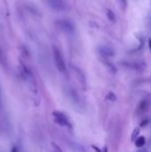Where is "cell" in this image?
I'll return each mask as SVG.
<instances>
[{
	"mask_svg": "<svg viewBox=\"0 0 151 152\" xmlns=\"http://www.w3.org/2000/svg\"><path fill=\"white\" fill-rule=\"evenodd\" d=\"M53 57H54L55 65H56L57 69L60 72H66V65H65V61L63 59V56L61 54L60 50L57 47H53Z\"/></svg>",
	"mask_w": 151,
	"mask_h": 152,
	"instance_id": "obj_1",
	"label": "cell"
},
{
	"mask_svg": "<svg viewBox=\"0 0 151 152\" xmlns=\"http://www.w3.org/2000/svg\"><path fill=\"white\" fill-rule=\"evenodd\" d=\"M55 24L62 32L67 34H71L75 31V25L73 24V22L67 19H59V20L55 21Z\"/></svg>",
	"mask_w": 151,
	"mask_h": 152,
	"instance_id": "obj_2",
	"label": "cell"
},
{
	"mask_svg": "<svg viewBox=\"0 0 151 152\" xmlns=\"http://www.w3.org/2000/svg\"><path fill=\"white\" fill-rule=\"evenodd\" d=\"M53 117H54L55 123L59 124L60 126H64V127L71 128V123L69 122V118L65 114H63L62 112H59V111H54L52 113Z\"/></svg>",
	"mask_w": 151,
	"mask_h": 152,
	"instance_id": "obj_3",
	"label": "cell"
},
{
	"mask_svg": "<svg viewBox=\"0 0 151 152\" xmlns=\"http://www.w3.org/2000/svg\"><path fill=\"white\" fill-rule=\"evenodd\" d=\"M47 1L50 7L56 12H65L69 8L67 3L64 0H47Z\"/></svg>",
	"mask_w": 151,
	"mask_h": 152,
	"instance_id": "obj_4",
	"label": "cell"
},
{
	"mask_svg": "<svg viewBox=\"0 0 151 152\" xmlns=\"http://www.w3.org/2000/svg\"><path fill=\"white\" fill-rule=\"evenodd\" d=\"M67 95H69V99H71V102H73V104L76 107V108H79V109L82 108V106H81L82 102H81L80 95H79L78 92H77L75 89L69 88V90H67Z\"/></svg>",
	"mask_w": 151,
	"mask_h": 152,
	"instance_id": "obj_5",
	"label": "cell"
},
{
	"mask_svg": "<svg viewBox=\"0 0 151 152\" xmlns=\"http://www.w3.org/2000/svg\"><path fill=\"white\" fill-rule=\"evenodd\" d=\"M150 108V102L148 99H142L139 102V104L136 108V114L137 115H142L145 114L146 112H148Z\"/></svg>",
	"mask_w": 151,
	"mask_h": 152,
	"instance_id": "obj_6",
	"label": "cell"
},
{
	"mask_svg": "<svg viewBox=\"0 0 151 152\" xmlns=\"http://www.w3.org/2000/svg\"><path fill=\"white\" fill-rule=\"evenodd\" d=\"M97 51H98L99 55H101V56L103 57V58H105V59L111 58V57H113L115 55V52H114L113 49L110 48V47H107V46L98 47Z\"/></svg>",
	"mask_w": 151,
	"mask_h": 152,
	"instance_id": "obj_7",
	"label": "cell"
},
{
	"mask_svg": "<svg viewBox=\"0 0 151 152\" xmlns=\"http://www.w3.org/2000/svg\"><path fill=\"white\" fill-rule=\"evenodd\" d=\"M123 66L127 68H131V69H133V70H143L145 68V63H140V62H122Z\"/></svg>",
	"mask_w": 151,
	"mask_h": 152,
	"instance_id": "obj_8",
	"label": "cell"
},
{
	"mask_svg": "<svg viewBox=\"0 0 151 152\" xmlns=\"http://www.w3.org/2000/svg\"><path fill=\"white\" fill-rule=\"evenodd\" d=\"M73 69H74V72H75L78 80L80 81V83L81 84H83V86H85V84H86V80H85V77H84V75H83L82 70H81L80 68L77 67V66H73Z\"/></svg>",
	"mask_w": 151,
	"mask_h": 152,
	"instance_id": "obj_9",
	"label": "cell"
},
{
	"mask_svg": "<svg viewBox=\"0 0 151 152\" xmlns=\"http://www.w3.org/2000/svg\"><path fill=\"white\" fill-rule=\"evenodd\" d=\"M69 146H71V150L74 152H85L84 147L81 146L80 144H78V143H76V142H71L69 143Z\"/></svg>",
	"mask_w": 151,
	"mask_h": 152,
	"instance_id": "obj_10",
	"label": "cell"
},
{
	"mask_svg": "<svg viewBox=\"0 0 151 152\" xmlns=\"http://www.w3.org/2000/svg\"><path fill=\"white\" fill-rule=\"evenodd\" d=\"M145 144H146V138L143 136H140L139 138L135 141V145L138 148H142V147L145 146Z\"/></svg>",
	"mask_w": 151,
	"mask_h": 152,
	"instance_id": "obj_11",
	"label": "cell"
},
{
	"mask_svg": "<svg viewBox=\"0 0 151 152\" xmlns=\"http://www.w3.org/2000/svg\"><path fill=\"white\" fill-rule=\"evenodd\" d=\"M104 63H105V65L108 67V69L110 70V72H112V74H116L117 72V68L115 67V65L113 63H111V62H109L108 60H104Z\"/></svg>",
	"mask_w": 151,
	"mask_h": 152,
	"instance_id": "obj_12",
	"label": "cell"
},
{
	"mask_svg": "<svg viewBox=\"0 0 151 152\" xmlns=\"http://www.w3.org/2000/svg\"><path fill=\"white\" fill-rule=\"evenodd\" d=\"M139 134H140V128H139V127L135 128V129H133V134H131V140L133 141V142H135V141L137 140V139L140 137Z\"/></svg>",
	"mask_w": 151,
	"mask_h": 152,
	"instance_id": "obj_13",
	"label": "cell"
},
{
	"mask_svg": "<svg viewBox=\"0 0 151 152\" xmlns=\"http://www.w3.org/2000/svg\"><path fill=\"white\" fill-rule=\"evenodd\" d=\"M107 17L109 18V20L111 21V22H115V21H116V18H115L114 12H112L111 10H107Z\"/></svg>",
	"mask_w": 151,
	"mask_h": 152,
	"instance_id": "obj_14",
	"label": "cell"
},
{
	"mask_svg": "<svg viewBox=\"0 0 151 152\" xmlns=\"http://www.w3.org/2000/svg\"><path fill=\"white\" fill-rule=\"evenodd\" d=\"M106 98H107L108 100H111V102H115L116 100V95L113 93V92H109V93L107 94V96H106Z\"/></svg>",
	"mask_w": 151,
	"mask_h": 152,
	"instance_id": "obj_15",
	"label": "cell"
},
{
	"mask_svg": "<svg viewBox=\"0 0 151 152\" xmlns=\"http://www.w3.org/2000/svg\"><path fill=\"white\" fill-rule=\"evenodd\" d=\"M52 148H53V150H54V152H63L56 143H52Z\"/></svg>",
	"mask_w": 151,
	"mask_h": 152,
	"instance_id": "obj_16",
	"label": "cell"
},
{
	"mask_svg": "<svg viewBox=\"0 0 151 152\" xmlns=\"http://www.w3.org/2000/svg\"><path fill=\"white\" fill-rule=\"evenodd\" d=\"M0 63H1L2 65L5 64V56H4V54H3V52H2L1 49H0Z\"/></svg>",
	"mask_w": 151,
	"mask_h": 152,
	"instance_id": "obj_17",
	"label": "cell"
},
{
	"mask_svg": "<svg viewBox=\"0 0 151 152\" xmlns=\"http://www.w3.org/2000/svg\"><path fill=\"white\" fill-rule=\"evenodd\" d=\"M149 119H146V120H144V121H142L141 122V124H140V126H142V127H144V126H146L148 123H149Z\"/></svg>",
	"mask_w": 151,
	"mask_h": 152,
	"instance_id": "obj_18",
	"label": "cell"
},
{
	"mask_svg": "<svg viewBox=\"0 0 151 152\" xmlns=\"http://www.w3.org/2000/svg\"><path fill=\"white\" fill-rule=\"evenodd\" d=\"M120 1V3H121V5H122V7H126V5H127V2H126V0H119Z\"/></svg>",
	"mask_w": 151,
	"mask_h": 152,
	"instance_id": "obj_19",
	"label": "cell"
},
{
	"mask_svg": "<svg viewBox=\"0 0 151 152\" xmlns=\"http://www.w3.org/2000/svg\"><path fill=\"white\" fill-rule=\"evenodd\" d=\"M12 152H19V150H18V147H12Z\"/></svg>",
	"mask_w": 151,
	"mask_h": 152,
	"instance_id": "obj_20",
	"label": "cell"
},
{
	"mask_svg": "<svg viewBox=\"0 0 151 152\" xmlns=\"http://www.w3.org/2000/svg\"><path fill=\"white\" fill-rule=\"evenodd\" d=\"M148 46H149V49L151 51V38H149V40H148Z\"/></svg>",
	"mask_w": 151,
	"mask_h": 152,
	"instance_id": "obj_21",
	"label": "cell"
},
{
	"mask_svg": "<svg viewBox=\"0 0 151 152\" xmlns=\"http://www.w3.org/2000/svg\"><path fill=\"white\" fill-rule=\"evenodd\" d=\"M139 152H143V151H139Z\"/></svg>",
	"mask_w": 151,
	"mask_h": 152,
	"instance_id": "obj_22",
	"label": "cell"
}]
</instances>
